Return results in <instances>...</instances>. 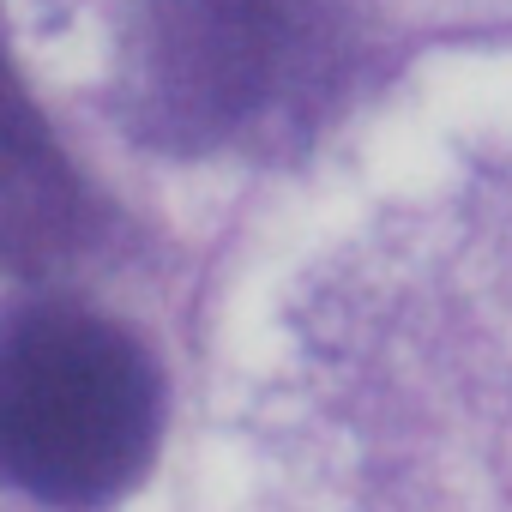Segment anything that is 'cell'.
<instances>
[{"mask_svg": "<svg viewBox=\"0 0 512 512\" xmlns=\"http://www.w3.org/2000/svg\"><path fill=\"white\" fill-rule=\"evenodd\" d=\"M362 49L356 0H139L121 97L181 157H266L314 133Z\"/></svg>", "mask_w": 512, "mask_h": 512, "instance_id": "cell-1", "label": "cell"}, {"mask_svg": "<svg viewBox=\"0 0 512 512\" xmlns=\"http://www.w3.org/2000/svg\"><path fill=\"white\" fill-rule=\"evenodd\" d=\"M163 392L145 344L115 320L37 302L0 320V476L19 494L97 512L157 452Z\"/></svg>", "mask_w": 512, "mask_h": 512, "instance_id": "cell-2", "label": "cell"}, {"mask_svg": "<svg viewBox=\"0 0 512 512\" xmlns=\"http://www.w3.org/2000/svg\"><path fill=\"white\" fill-rule=\"evenodd\" d=\"M91 241V193L0 61V272L43 278Z\"/></svg>", "mask_w": 512, "mask_h": 512, "instance_id": "cell-3", "label": "cell"}]
</instances>
